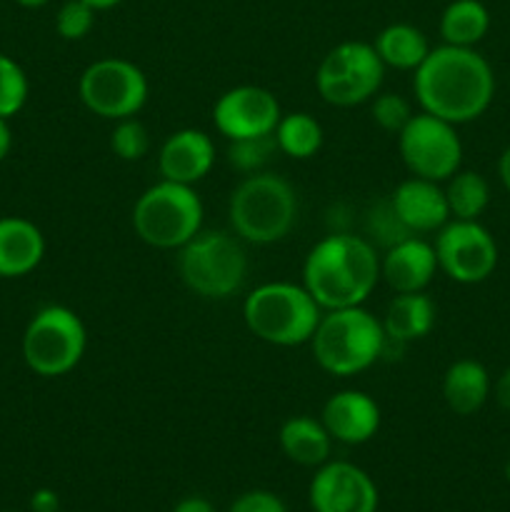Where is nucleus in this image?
Masks as SVG:
<instances>
[{
    "label": "nucleus",
    "mask_w": 510,
    "mask_h": 512,
    "mask_svg": "<svg viewBox=\"0 0 510 512\" xmlns=\"http://www.w3.org/2000/svg\"><path fill=\"white\" fill-rule=\"evenodd\" d=\"M173 512H215V508L205 498H198V495H193V498L180 500V503L173 508Z\"/></svg>",
    "instance_id": "36"
},
{
    "label": "nucleus",
    "mask_w": 510,
    "mask_h": 512,
    "mask_svg": "<svg viewBox=\"0 0 510 512\" xmlns=\"http://www.w3.org/2000/svg\"><path fill=\"white\" fill-rule=\"evenodd\" d=\"M178 273L193 293L223 300L243 285L248 258L240 238L220 230H200L180 248Z\"/></svg>",
    "instance_id": "7"
},
{
    "label": "nucleus",
    "mask_w": 510,
    "mask_h": 512,
    "mask_svg": "<svg viewBox=\"0 0 510 512\" xmlns=\"http://www.w3.org/2000/svg\"><path fill=\"white\" fill-rule=\"evenodd\" d=\"M370 115H373L375 125L385 133L398 135L405 125L413 118V108H410L408 100L398 93H383L378 98H373V105H370Z\"/></svg>",
    "instance_id": "31"
},
{
    "label": "nucleus",
    "mask_w": 510,
    "mask_h": 512,
    "mask_svg": "<svg viewBox=\"0 0 510 512\" xmlns=\"http://www.w3.org/2000/svg\"><path fill=\"white\" fill-rule=\"evenodd\" d=\"M378 500L373 478L345 460L323 463L310 483V508L315 512H375Z\"/></svg>",
    "instance_id": "14"
},
{
    "label": "nucleus",
    "mask_w": 510,
    "mask_h": 512,
    "mask_svg": "<svg viewBox=\"0 0 510 512\" xmlns=\"http://www.w3.org/2000/svg\"><path fill=\"white\" fill-rule=\"evenodd\" d=\"M88 333L75 310L48 305L38 310L23 335V358L35 375L60 378L83 360Z\"/></svg>",
    "instance_id": "8"
},
{
    "label": "nucleus",
    "mask_w": 510,
    "mask_h": 512,
    "mask_svg": "<svg viewBox=\"0 0 510 512\" xmlns=\"http://www.w3.org/2000/svg\"><path fill=\"white\" fill-rule=\"evenodd\" d=\"M390 203L413 235L438 233L450 220L445 190L435 180L418 178V175L403 180L390 195Z\"/></svg>",
    "instance_id": "17"
},
{
    "label": "nucleus",
    "mask_w": 510,
    "mask_h": 512,
    "mask_svg": "<svg viewBox=\"0 0 510 512\" xmlns=\"http://www.w3.org/2000/svg\"><path fill=\"white\" fill-rule=\"evenodd\" d=\"M110 150L118 155L120 160H143L150 150V135L148 128L140 123L138 118H123L115 123L113 133H110Z\"/></svg>",
    "instance_id": "29"
},
{
    "label": "nucleus",
    "mask_w": 510,
    "mask_h": 512,
    "mask_svg": "<svg viewBox=\"0 0 510 512\" xmlns=\"http://www.w3.org/2000/svg\"><path fill=\"white\" fill-rule=\"evenodd\" d=\"M10 145H13V135H10L8 120L0 118V160H5V155L10 153Z\"/></svg>",
    "instance_id": "38"
},
{
    "label": "nucleus",
    "mask_w": 510,
    "mask_h": 512,
    "mask_svg": "<svg viewBox=\"0 0 510 512\" xmlns=\"http://www.w3.org/2000/svg\"><path fill=\"white\" fill-rule=\"evenodd\" d=\"M58 512H60V510H58Z\"/></svg>",
    "instance_id": "42"
},
{
    "label": "nucleus",
    "mask_w": 510,
    "mask_h": 512,
    "mask_svg": "<svg viewBox=\"0 0 510 512\" xmlns=\"http://www.w3.org/2000/svg\"><path fill=\"white\" fill-rule=\"evenodd\" d=\"M30 510L33 512H58L60 510L58 493L50 488L35 490L33 498H30Z\"/></svg>",
    "instance_id": "34"
},
{
    "label": "nucleus",
    "mask_w": 510,
    "mask_h": 512,
    "mask_svg": "<svg viewBox=\"0 0 510 512\" xmlns=\"http://www.w3.org/2000/svg\"><path fill=\"white\" fill-rule=\"evenodd\" d=\"M28 100V78L25 70L8 55H0V118L8 120Z\"/></svg>",
    "instance_id": "30"
},
{
    "label": "nucleus",
    "mask_w": 510,
    "mask_h": 512,
    "mask_svg": "<svg viewBox=\"0 0 510 512\" xmlns=\"http://www.w3.org/2000/svg\"><path fill=\"white\" fill-rule=\"evenodd\" d=\"M228 215L235 235L245 243H278L298 220V195L280 175L253 173L230 195Z\"/></svg>",
    "instance_id": "4"
},
{
    "label": "nucleus",
    "mask_w": 510,
    "mask_h": 512,
    "mask_svg": "<svg viewBox=\"0 0 510 512\" xmlns=\"http://www.w3.org/2000/svg\"><path fill=\"white\" fill-rule=\"evenodd\" d=\"M313 358L325 373L350 378L378 363L385 353L383 323L373 313L358 308L328 310L320 318L313 338Z\"/></svg>",
    "instance_id": "3"
},
{
    "label": "nucleus",
    "mask_w": 510,
    "mask_h": 512,
    "mask_svg": "<svg viewBox=\"0 0 510 512\" xmlns=\"http://www.w3.org/2000/svg\"><path fill=\"white\" fill-rule=\"evenodd\" d=\"M278 440L283 453L303 468H320L323 463H328L330 445H333L325 425L308 415H295V418L285 420Z\"/></svg>",
    "instance_id": "22"
},
{
    "label": "nucleus",
    "mask_w": 510,
    "mask_h": 512,
    "mask_svg": "<svg viewBox=\"0 0 510 512\" xmlns=\"http://www.w3.org/2000/svg\"><path fill=\"white\" fill-rule=\"evenodd\" d=\"M380 323H383L388 343H415L433 330L435 303L425 293H398L388 303L385 318Z\"/></svg>",
    "instance_id": "20"
},
{
    "label": "nucleus",
    "mask_w": 510,
    "mask_h": 512,
    "mask_svg": "<svg viewBox=\"0 0 510 512\" xmlns=\"http://www.w3.org/2000/svg\"><path fill=\"white\" fill-rule=\"evenodd\" d=\"M490 393H493V383H490L485 365L478 363V360H455L445 370L443 398L455 415L478 413L488 403Z\"/></svg>",
    "instance_id": "21"
},
{
    "label": "nucleus",
    "mask_w": 510,
    "mask_h": 512,
    "mask_svg": "<svg viewBox=\"0 0 510 512\" xmlns=\"http://www.w3.org/2000/svg\"><path fill=\"white\" fill-rule=\"evenodd\" d=\"M435 273H438L435 248L418 235L395 243L380 258V278L395 293H423Z\"/></svg>",
    "instance_id": "16"
},
{
    "label": "nucleus",
    "mask_w": 510,
    "mask_h": 512,
    "mask_svg": "<svg viewBox=\"0 0 510 512\" xmlns=\"http://www.w3.org/2000/svg\"><path fill=\"white\" fill-rule=\"evenodd\" d=\"M95 13L98 10L90 8L83 0H65L55 15V30L65 40H83L93 30Z\"/></svg>",
    "instance_id": "32"
},
{
    "label": "nucleus",
    "mask_w": 510,
    "mask_h": 512,
    "mask_svg": "<svg viewBox=\"0 0 510 512\" xmlns=\"http://www.w3.org/2000/svg\"><path fill=\"white\" fill-rule=\"evenodd\" d=\"M45 238L25 218H0V278H20L40 265Z\"/></svg>",
    "instance_id": "19"
},
{
    "label": "nucleus",
    "mask_w": 510,
    "mask_h": 512,
    "mask_svg": "<svg viewBox=\"0 0 510 512\" xmlns=\"http://www.w3.org/2000/svg\"><path fill=\"white\" fill-rule=\"evenodd\" d=\"M275 143L280 153L295 160H308L323 145V128L308 113H288L275 125Z\"/></svg>",
    "instance_id": "26"
},
{
    "label": "nucleus",
    "mask_w": 510,
    "mask_h": 512,
    "mask_svg": "<svg viewBox=\"0 0 510 512\" xmlns=\"http://www.w3.org/2000/svg\"><path fill=\"white\" fill-rule=\"evenodd\" d=\"M275 153H278L275 133L255 135V138H238L230 140L228 163L245 175L263 173V168L270 163Z\"/></svg>",
    "instance_id": "27"
},
{
    "label": "nucleus",
    "mask_w": 510,
    "mask_h": 512,
    "mask_svg": "<svg viewBox=\"0 0 510 512\" xmlns=\"http://www.w3.org/2000/svg\"><path fill=\"white\" fill-rule=\"evenodd\" d=\"M365 230H368V240L373 245H383L385 250L393 248L400 240L410 238V230L405 228L403 220L395 213L393 203L388 200H380L373 210L368 213V220H365Z\"/></svg>",
    "instance_id": "28"
},
{
    "label": "nucleus",
    "mask_w": 510,
    "mask_h": 512,
    "mask_svg": "<svg viewBox=\"0 0 510 512\" xmlns=\"http://www.w3.org/2000/svg\"><path fill=\"white\" fill-rule=\"evenodd\" d=\"M413 90L423 113L463 125L490 108L495 75L475 48L443 43L440 48H430L428 58L415 70Z\"/></svg>",
    "instance_id": "1"
},
{
    "label": "nucleus",
    "mask_w": 510,
    "mask_h": 512,
    "mask_svg": "<svg viewBox=\"0 0 510 512\" xmlns=\"http://www.w3.org/2000/svg\"><path fill=\"white\" fill-rule=\"evenodd\" d=\"M490 28V13L480 0H453L440 15V35L445 45L473 48Z\"/></svg>",
    "instance_id": "24"
},
{
    "label": "nucleus",
    "mask_w": 510,
    "mask_h": 512,
    "mask_svg": "<svg viewBox=\"0 0 510 512\" xmlns=\"http://www.w3.org/2000/svg\"><path fill=\"white\" fill-rule=\"evenodd\" d=\"M380 280V255L363 235L333 233L310 248L303 285L320 310L358 308Z\"/></svg>",
    "instance_id": "2"
},
{
    "label": "nucleus",
    "mask_w": 510,
    "mask_h": 512,
    "mask_svg": "<svg viewBox=\"0 0 510 512\" xmlns=\"http://www.w3.org/2000/svg\"><path fill=\"white\" fill-rule=\"evenodd\" d=\"M215 163V145L203 130L185 128L170 135L158 153V168L163 180L180 185H195L210 173Z\"/></svg>",
    "instance_id": "18"
},
{
    "label": "nucleus",
    "mask_w": 510,
    "mask_h": 512,
    "mask_svg": "<svg viewBox=\"0 0 510 512\" xmlns=\"http://www.w3.org/2000/svg\"><path fill=\"white\" fill-rule=\"evenodd\" d=\"M280 103L260 85H238L225 90L213 108V123L228 140L275 133L280 123Z\"/></svg>",
    "instance_id": "13"
},
{
    "label": "nucleus",
    "mask_w": 510,
    "mask_h": 512,
    "mask_svg": "<svg viewBox=\"0 0 510 512\" xmlns=\"http://www.w3.org/2000/svg\"><path fill=\"white\" fill-rule=\"evenodd\" d=\"M498 175H500V180H503L505 190L510 193V145L503 150V155H500V160H498Z\"/></svg>",
    "instance_id": "37"
},
{
    "label": "nucleus",
    "mask_w": 510,
    "mask_h": 512,
    "mask_svg": "<svg viewBox=\"0 0 510 512\" xmlns=\"http://www.w3.org/2000/svg\"><path fill=\"white\" fill-rule=\"evenodd\" d=\"M18 5H23V8H43L45 3H50V0H15Z\"/></svg>",
    "instance_id": "40"
},
{
    "label": "nucleus",
    "mask_w": 510,
    "mask_h": 512,
    "mask_svg": "<svg viewBox=\"0 0 510 512\" xmlns=\"http://www.w3.org/2000/svg\"><path fill=\"white\" fill-rule=\"evenodd\" d=\"M373 48L380 55L385 68L413 70V73L430 53L428 38L423 35V30L408 23H393L380 30Z\"/></svg>",
    "instance_id": "23"
},
{
    "label": "nucleus",
    "mask_w": 510,
    "mask_h": 512,
    "mask_svg": "<svg viewBox=\"0 0 510 512\" xmlns=\"http://www.w3.org/2000/svg\"><path fill=\"white\" fill-rule=\"evenodd\" d=\"M438 270L463 285L483 283L498 265V245L478 220H448L435 235Z\"/></svg>",
    "instance_id": "12"
},
{
    "label": "nucleus",
    "mask_w": 510,
    "mask_h": 512,
    "mask_svg": "<svg viewBox=\"0 0 510 512\" xmlns=\"http://www.w3.org/2000/svg\"><path fill=\"white\" fill-rule=\"evenodd\" d=\"M83 3H88L90 8H95V10H108V8H115L120 0H83Z\"/></svg>",
    "instance_id": "39"
},
{
    "label": "nucleus",
    "mask_w": 510,
    "mask_h": 512,
    "mask_svg": "<svg viewBox=\"0 0 510 512\" xmlns=\"http://www.w3.org/2000/svg\"><path fill=\"white\" fill-rule=\"evenodd\" d=\"M228 512H285V505L278 495L268 490H248L235 498Z\"/></svg>",
    "instance_id": "33"
},
{
    "label": "nucleus",
    "mask_w": 510,
    "mask_h": 512,
    "mask_svg": "<svg viewBox=\"0 0 510 512\" xmlns=\"http://www.w3.org/2000/svg\"><path fill=\"white\" fill-rule=\"evenodd\" d=\"M243 318L255 338L293 348L310 343L323 313L305 285L265 283L245 298Z\"/></svg>",
    "instance_id": "5"
},
{
    "label": "nucleus",
    "mask_w": 510,
    "mask_h": 512,
    "mask_svg": "<svg viewBox=\"0 0 510 512\" xmlns=\"http://www.w3.org/2000/svg\"><path fill=\"white\" fill-rule=\"evenodd\" d=\"M385 65L375 48L363 40H345L335 45L315 73L320 98L338 108H350L375 98L383 85Z\"/></svg>",
    "instance_id": "9"
},
{
    "label": "nucleus",
    "mask_w": 510,
    "mask_h": 512,
    "mask_svg": "<svg viewBox=\"0 0 510 512\" xmlns=\"http://www.w3.org/2000/svg\"><path fill=\"white\" fill-rule=\"evenodd\" d=\"M133 228L153 248L180 250L203 230V203L193 185L160 180L135 200Z\"/></svg>",
    "instance_id": "6"
},
{
    "label": "nucleus",
    "mask_w": 510,
    "mask_h": 512,
    "mask_svg": "<svg viewBox=\"0 0 510 512\" xmlns=\"http://www.w3.org/2000/svg\"><path fill=\"white\" fill-rule=\"evenodd\" d=\"M398 150L410 173L435 183H443L458 173L463 163V143L455 125L430 113L410 118L398 133Z\"/></svg>",
    "instance_id": "11"
},
{
    "label": "nucleus",
    "mask_w": 510,
    "mask_h": 512,
    "mask_svg": "<svg viewBox=\"0 0 510 512\" xmlns=\"http://www.w3.org/2000/svg\"><path fill=\"white\" fill-rule=\"evenodd\" d=\"M320 423L330 433V438L345 445H360L375 438L380 428V408L368 393L360 390H343L335 393L323 405Z\"/></svg>",
    "instance_id": "15"
},
{
    "label": "nucleus",
    "mask_w": 510,
    "mask_h": 512,
    "mask_svg": "<svg viewBox=\"0 0 510 512\" xmlns=\"http://www.w3.org/2000/svg\"><path fill=\"white\" fill-rule=\"evenodd\" d=\"M450 220H478L490 203V185L475 170H458L445 185Z\"/></svg>",
    "instance_id": "25"
},
{
    "label": "nucleus",
    "mask_w": 510,
    "mask_h": 512,
    "mask_svg": "<svg viewBox=\"0 0 510 512\" xmlns=\"http://www.w3.org/2000/svg\"><path fill=\"white\" fill-rule=\"evenodd\" d=\"M80 100L90 113L108 120L133 118L148 100V78L125 58H103L80 75Z\"/></svg>",
    "instance_id": "10"
},
{
    "label": "nucleus",
    "mask_w": 510,
    "mask_h": 512,
    "mask_svg": "<svg viewBox=\"0 0 510 512\" xmlns=\"http://www.w3.org/2000/svg\"><path fill=\"white\" fill-rule=\"evenodd\" d=\"M493 393H495V400H498L500 408L508 410V413H510V368H505L503 375L495 380Z\"/></svg>",
    "instance_id": "35"
},
{
    "label": "nucleus",
    "mask_w": 510,
    "mask_h": 512,
    "mask_svg": "<svg viewBox=\"0 0 510 512\" xmlns=\"http://www.w3.org/2000/svg\"><path fill=\"white\" fill-rule=\"evenodd\" d=\"M505 478H508V483H510V460H508V465H505Z\"/></svg>",
    "instance_id": "41"
}]
</instances>
